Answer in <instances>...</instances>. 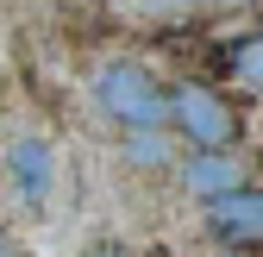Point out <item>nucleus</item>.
Masks as SVG:
<instances>
[{"mask_svg": "<svg viewBox=\"0 0 263 257\" xmlns=\"http://www.w3.org/2000/svg\"><path fill=\"white\" fill-rule=\"evenodd\" d=\"M163 125H170L176 138H188V151H232V144L245 138L238 107L226 101L219 88H207V82H176V88H163Z\"/></svg>", "mask_w": 263, "mask_h": 257, "instance_id": "nucleus-1", "label": "nucleus"}, {"mask_svg": "<svg viewBox=\"0 0 263 257\" xmlns=\"http://www.w3.org/2000/svg\"><path fill=\"white\" fill-rule=\"evenodd\" d=\"M94 101H101L107 119L125 125V132H170V125H163V82L144 63H132V57H113L107 69L94 76Z\"/></svg>", "mask_w": 263, "mask_h": 257, "instance_id": "nucleus-2", "label": "nucleus"}, {"mask_svg": "<svg viewBox=\"0 0 263 257\" xmlns=\"http://www.w3.org/2000/svg\"><path fill=\"white\" fill-rule=\"evenodd\" d=\"M207 232L219 245H238V251L263 245V188L245 182V188H232V195L207 201Z\"/></svg>", "mask_w": 263, "mask_h": 257, "instance_id": "nucleus-3", "label": "nucleus"}, {"mask_svg": "<svg viewBox=\"0 0 263 257\" xmlns=\"http://www.w3.org/2000/svg\"><path fill=\"white\" fill-rule=\"evenodd\" d=\"M182 188L194 201H219V195H232V188H245V163L232 151H188L182 157Z\"/></svg>", "mask_w": 263, "mask_h": 257, "instance_id": "nucleus-4", "label": "nucleus"}, {"mask_svg": "<svg viewBox=\"0 0 263 257\" xmlns=\"http://www.w3.org/2000/svg\"><path fill=\"white\" fill-rule=\"evenodd\" d=\"M13 182H19V195H25L31 207L50 195V151H44L38 138H19V144H13Z\"/></svg>", "mask_w": 263, "mask_h": 257, "instance_id": "nucleus-5", "label": "nucleus"}, {"mask_svg": "<svg viewBox=\"0 0 263 257\" xmlns=\"http://www.w3.org/2000/svg\"><path fill=\"white\" fill-rule=\"evenodd\" d=\"M226 76L238 88H257L263 94V31H245V38L226 44Z\"/></svg>", "mask_w": 263, "mask_h": 257, "instance_id": "nucleus-6", "label": "nucleus"}, {"mask_svg": "<svg viewBox=\"0 0 263 257\" xmlns=\"http://www.w3.org/2000/svg\"><path fill=\"white\" fill-rule=\"evenodd\" d=\"M132 163H170V132H125Z\"/></svg>", "mask_w": 263, "mask_h": 257, "instance_id": "nucleus-7", "label": "nucleus"}, {"mask_svg": "<svg viewBox=\"0 0 263 257\" xmlns=\"http://www.w3.org/2000/svg\"><path fill=\"white\" fill-rule=\"evenodd\" d=\"M213 7H263V0H213Z\"/></svg>", "mask_w": 263, "mask_h": 257, "instance_id": "nucleus-8", "label": "nucleus"}, {"mask_svg": "<svg viewBox=\"0 0 263 257\" xmlns=\"http://www.w3.org/2000/svg\"><path fill=\"white\" fill-rule=\"evenodd\" d=\"M170 7H201V0H170Z\"/></svg>", "mask_w": 263, "mask_h": 257, "instance_id": "nucleus-9", "label": "nucleus"}]
</instances>
